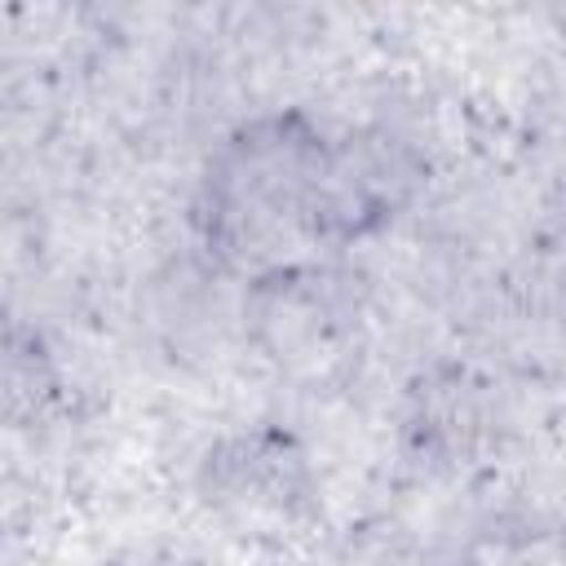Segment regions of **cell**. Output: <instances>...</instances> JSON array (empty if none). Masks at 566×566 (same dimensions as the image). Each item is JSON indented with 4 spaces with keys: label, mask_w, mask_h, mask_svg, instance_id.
Masks as SVG:
<instances>
[{
    "label": "cell",
    "mask_w": 566,
    "mask_h": 566,
    "mask_svg": "<svg viewBox=\"0 0 566 566\" xmlns=\"http://www.w3.org/2000/svg\"><path fill=\"white\" fill-rule=\"evenodd\" d=\"M150 504L248 566H287L349 504L327 438L270 394H230L146 424Z\"/></svg>",
    "instance_id": "cell-1"
},
{
    "label": "cell",
    "mask_w": 566,
    "mask_h": 566,
    "mask_svg": "<svg viewBox=\"0 0 566 566\" xmlns=\"http://www.w3.org/2000/svg\"><path fill=\"white\" fill-rule=\"evenodd\" d=\"M44 566H248V562L212 548L208 539L177 526L159 504H150V517L128 522L102 539H88L80 553L62 562L44 557Z\"/></svg>",
    "instance_id": "cell-2"
}]
</instances>
